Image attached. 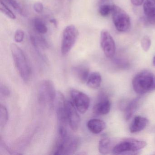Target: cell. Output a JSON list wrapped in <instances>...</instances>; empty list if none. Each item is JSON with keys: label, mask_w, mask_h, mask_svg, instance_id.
Listing matches in <instances>:
<instances>
[{"label": "cell", "mask_w": 155, "mask_h": 155, "mask_svg": "<svg viewBox=\"0 0 155 155\" xmlns=\"http://www.w3.org/2000/svg\"><path fill=\"white\" fill-rule=\"evenodd\" d=\"M151 40L150 37L147 36L143 37L140 41L141 48L146 52L148 51L151 46Z\"/></svg>", "instance_id": "obj_23"}, {"label": "cell", "mask_w": 155, "mask_h": 155, "mask_svg": "<svg viewBox=\"0 0 155 155\" xmlns=\"http://www.w3.org/2000/svg\"><path fill=\"white\" fill-rule=\"evenodd\" d=\"M66 113L68 122L71 129L76 131L79 127L81 119L77 109L71 101H66Z\"/></svg>", "instance_id": "obj_10"}, {"label": "cell", "mask_w": 155, "mask_h": 155, "mask_svg": "<svg viewBox=\"0 0 155 155\" xmlns=\"http://www.w3.org/2000/svg\"><path fill=\"white\" fill-rule=\"evenodd\" d=\"M10 49L14 64L21 77L24 81H29L31 77V68L24 52L15 43L11 44Z\"/></svg>", "instance_id": "obj_1"}, {"label": "cell", "mask_w": 155, "mask_h": 155, "mask_svg": "<svg viewBox=\"0 0 155 155\" xmlns=\"http://www.w3.org/2000/svg\"><path fill=\"white\" fill-rule=\"evenodd\" d=\"M33 25L36 31L40 34H45L48 31V28L44 22L39 18L33 20Z\"/></svg>", "instance_id": "obj_19"}, {"label": "cell", "mask_w": 155, "mask_h": 155, "mask_svg": "<svg viewBox=\"0 0 155 155\" xmlns=\"http://www.w3.org/2000/svg\"><path fill=\"white\" fill-rule=\"evenodd\" d=\"M87 127L89 130L94 134H98L102 132L106 127L103 120L98 119H92L88 121Z\"/></svg>", "instance_id": "obj_14"}, {"label": "cell", "mask_w": 155, "mask_h": 155, "mask_svg": "<svg viewBox=\"0 0 155 155\" xmlns=\"http://www.w3.org/2000/svg\"><path fill=\"white\" fill-rule=\"evenodd\" d=\"M132 4L136 6H140L143 4L144 0H131Z\"/></svg>", "instance_id": "obj_28"}, {"label": "cell", "mask_w": 155, "mask_h": 155, "mask_svg": "<svg viewBox=\"0 0 155 155\" xmlns=\"http://www.w3.org/2000/svg\"><path fill=\"white\" fill-rule=\"evenodd\" d=\"M88 87L92 89H97L100 87L101 77L98 72H93L89 74L87 81Z\"/></svg>", "instance_id": "obj_16"}, {"label": "cell", "mask_w": 155, "mask_h": 155, "mask_svg": "<svg viewBox=\"0 0 155 155\" xmlns=\"http://www.w3.org/2000/svg\"><path fill=\"white\" fill-rule=\"evenodd\" d=\"M139 98H136L131 101L125 109L124 117L126 120H129L136 111L138 104Z\"/></svg>", "instance_id": "obj_18"}, {"label": "cell", "mask_w": 155, "mask_h": 155, "mask_svg": "<svg viewBox=\"0 0 155 155\" xmlns=\"http://www.w3.org/2000/svg\"><path fill=\"white\" fill-rule=\"evenodd\" d=\"M57 92L54 83L51 81H43L40 84L38 91V98L41 104L48 105L52 107L56 100Z\"/></svg>", "instance_id": "obj_4"}, {"label": "cell", "mask_w": 155, "mask_h": 155, "mask_svg": "<svg viewBox=\"0 0 155 155\" xmlns=\"http://www.w3.org/2000/svg\"><path fill=\"white\" fill-rule=\"evenodd\" d=\"M153 65H154V66H155V56L154 57V58H153Z\"/></svg>", "instance_id": "obj_30"}, {"label": "cell", "mask_w": 155, "mask_h": 155, "mask_svg": "<svg viewBox=\"0 0 155 155\" xmlns=\"http://www.w3.org/2000/svg\"><path fill=\"white\" fill-rule=\"evenodd\" d=\"M112 142L110 139L107 137H103L99 142L98 150L100 153L106 155L110 153L113 149Z\"/></svg>", "instance_id": "obj_17"}, {"label": "cell", "mask_w": 155, "mask_h": 155, "mask_svg": "<svg viewBox=\"0 0 155 155\" xmlns=\"http://www.w3.org/2000/svg\"><path fill=\"white\" fill-rule=\"evenodd\" d=\"M144 14L150 24L155 25V0H146L143 5Z\"/></svg>", "instance_id": "obj_12"}, {"label": "cell", "mask_w": 155, "mask_h": 155, "mask_svg": "<svg viewBox=\"0 0 155 155\" xmlns=\"http://www.w3.org/2000/svg\"><path fill=\"white\" fill-rule=\"evenodd\" d=\"M72 71L74 76L81 82H87L90 74L89 69L87 67L84 65L76 66L73 68Z\"/></svg>", "instance_id": "obj_15"}, {"label": "cell", "mask_w": 155, "mask_h": 155, "mask_svg": "<svg viewBox=\"0 0 155 155\" xmlns=\"http://www.w3.org/2000/svg\"><path fill=\"white\" fill-rule=\"evenodd\" d=\"M110 101L104 95H101L98 102L93 107V112L98 115H105L110 111Z\"/></svg>", "instance_id": "obj_11"}, {"label": "cell", "mask_w": 155, "mask_h": 155, "mask_svg": "<svg viewBox=\"0 0 155 155\" xmlns=\"http://www.w3.org/2000/svg\"><path fill=\"white\" fill-rule=\"evenodd\" d=\"M8 118V111L7 108L1 104L0 106V126L1 128L6 126Z\"/></svg>", "instance_id": "obj_20"}, {"label": "cell", "mask_w": 155, "mask_h": 155, "mask_svg": "<svg viewBox=\"0 0 155 155\" xmlns=\"http://www.w3.org/2000/svg\"><path fill=\"white\" fill-rule=\"evenodd\" d=\"M6 1L14 10L18 12L21 16H25L26 15V12L24 11L23 8L21 7V5L16 0H6Z\"/></svg>", "instance_id": "obj_21"}, {"label": "cell", "mask_w": 155, "mask_h": 155, "mask_svg": "<svg viewBox=\"0 0 155 155\" xmlns=\"http://www.w3.org/2000/svg\"><path fill=\"white\" fill-rule=\"evenodd\" d=\"M72 102L78 111L81 114L87 112L89 107L90 99L88 96L76 89H71L70 92Z\"/></svg>", "instance_id": "obj_8"}, {"label": "cell", "mask_w": 155, "mask_h": 155, "mask_svg": "<svg viewBox=\"0 0 155 155\" xmlns=\"http://www.w3.org/2000/svg\"><path fill=\"white\" fill-rule=\"evenodd\" d=\"M79 36V31L73 25L67 26L62 33L61 50L62 55H67L75 45Z\"/></svg>", "instance_id": "obj_5"}, {"label": "cell", "mask_w": 155, "mask_h": 155, "mask_svg": "<svg viewBox=\"0 0 155 155\" xmlns=\"http://www.w3.org/2000/svg\"><path fill=\"white\" fill-rule=\"evenodd\" d=\"M101 46L105 56L109 58L114 57L116 45L113 38L108 31L103 30L101 33Z\"/></svg>", "instance_id": "obj_9"}, {"label": "cell", "mask_w": 155, "mask_h": 155, "mask_svg": "<svg viewBox=\"0 0 155 155\" xmlns=\"http://www.w3.org/2000/svg\"><path fill=\"white\" fill-rule=\"evenodd\" d=\"M33 9L37 13H40L43 11L44 7L43 4L41 2H36L33 5Z\"/></svg>", "instance_id": "obj_26"}, {"label": "cell", "mask_w": 155, "mask_h": 155, "mask_svg": "<svg viewBox=\"0 0 155 155\" xmlns=\"http://www.w3.org/2000/svg\"><path fill=\"white\" fill-rule=\"evenodd\" d=\"M155 90V76H154V79H153V85H152V89H151V91H152Z\"/></svg>", "instance_id": "obj_29"}, {"label": "cell", "mask_w": 155, "mask_h": 155, "mask_svg": "<svg viewBox=\"0 0 155 155\" xmlns=\"http://www.w3.org/2000/svg\"><path fill=\"white\" fill-rule=\"evenodd\" d=\"M79 145V139L76 136L68 135L64 137L58 136L53 155H71L75 152Z\"/></svg>", "instance_id": "obj_2"}, {"label": "cell", "mask_w": 155, "mask_h": 155, "mask_svg": "<svg viewBox=\"0 0 155 155\" xmlns=\"http://www.w3.org/2000/svg\"><path fill=\"white\" fill-rule=\"evenodd\" d=\"M147 145V142L144 140L133 138L126 139L113 147L112 151L114 154L137 152L145 147Z\"/></svg>", "instance_id": "obj_6"}, {"label": "cell", "mask_w": 155, "mask_h": 155, "mask_svg": "<svg viewBox=\"0 0 155 155\" xmlns=\"http://www.w3.org/2000/svg\"><path fill=\"white\" fill-rule=\"evenodd\" d=\"M1 94L2 96L5 97H8L10 95V91L6 86L1 85Z\"/></svg>", "instance_id": "obj_27"}, {"label": "cell", "mask_w": 155, "mask_h": 155, "mask_svg": "<svg viewBox=\"0 0 155 155\" xmlns=\"http://www.w3.org/2000/svg\"><path fill=\"white\" fill-rule=\"evenodd\" d=\"M112 6L109 5H103L101 6L99 10V12L101 16L107 17L112 12Z\"/></svg>", "instance_id": "obj_24"}, {"label": "cell", "mask_w": 155, "mask_h": 155, "mask_svg": "<svg viewBox=\"0 0 155 155\" xmlns=\"http://www.w3.org/2000/svg\"><path fill=\"white\" fill-rule=\"evenodd\" d=\"M112 19L115 28L118 31L125 32L129 30L130 27L129 16L123 9L116 6H112Z\"/></svg>", "instance_id": "obj_7"}, {"label": "cell", "mask_w": 155, "mask_h": 155, "mask_svg": "<svg viewBox=\"0 0 155 155\" xmlns=\"http://www.w3.org/2000/svg\"><path fill=\"white\" fill-rule=\"evenodd\" d=\"M154 75L147 71L140 72L132 80V84L134 91L142 95L151 91Z\"/></svg>", "instance_id": "obj_3"}, {"label": "cell", "mask_w": 155, "mask_h": 155, "mask_svg": "<svg viewBox=\"0 0 155 155\" xmlns=\"http://www.w3.org/2000/svg\"><path fill=\"white\" fill-rule=\"evenodd\" d=\"M148 123L147 119L141 116H137L130 124V131L132 133L140 132L147 127Z\"/></svg>", "instance_id": "obj_13"}, {"label": "cell", "mask_w": 155, "mask_h": 155, "mask_svg": "<svg viewBox=\"0 0 155 155\" xmlns=\"http://www.w3.org/2000/svg\"><path fill=\"white\" fill-rule=\"evenodd\" d=\"M0 9L2 12L5 14L7 17L11 19L14 20L16 18V16L13 12L8 8V6L2 1L0 2Z\"/></svg>", "instance_id": "obj_22"}, {"label": "cell", "mask_w": 155, "mask_h": 155, "mask_svg": "<svg viewBox=\"0 0 155 155\" xmlns=\"http://www.w3.org/2000/svg\"><path fill=\"white\" fill-rule=\"evenodd\" d=\"M24 37H25V33L23 31L21 30H17L15 32L14 39L16 42L20 43L23 41Z\"/></svg>", "instance_id": "obj_25"}]
</instances>
